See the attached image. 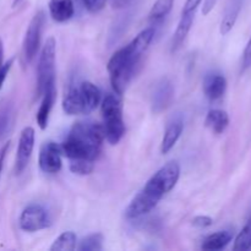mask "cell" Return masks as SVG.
Here are the masks:
<instances>
[{"mask_svg": "<svg viewBox=\"0 0 251 251\" xmlns=\"http://www.w3.org/2000/svg\"><path fill=\"white\" fill-rule=\"evenodd\" d=\"M154 38V28L147 27L140 32L127 46L115 51L108 61L110 85L118 96H122L131 82L145 53Z\"/></svg>", "mask_w": 251, "mask_h": 251, "instance_id": "6da1fadb", "label": "cell"}, {"mask_svg": "<svg viewBox=\"0 0 251 251\" xmlns=\"http://www.w3.org/2000/svg\"><path fill=\"white\" fill-rule=\"evenodd\" d=\"M179 178L180 166L176 161H171L161 167L132 199L125 210V217L127 220H136L151 212L159 201L176 188Z\"/></svg>", "mask_w": 251, "mask_h": 251, "instance_id": "7a4b0ae2", "label": "cell"}, {"mask_svg": "<svg viewBox=\"0 0 251 251\" xmlns=\"http://www.w3.org/2000/svg\"><path fill=\"white\" fill-rule=\"evenodd\" d=\"M104 140L103 125L93 122L75 123L66 139L61 142V153L70 161L86 159L95 162L102 151Z\"/></svg>", "mask_w": 251, "mask_h": 251, "instance_id": "3957f363", "label": "cell"}, {"mask_svg": "<svg viewBox=\"0 0 251 251\" xmlns=\"http://www.w3.org/2000/svg\"><path fill=\"white\" fill-rule=\"evenodd\" d=\"M102 100L100 90L90 81L71 86L63 98V110L68 115H87L92 113Z\"/></svg>", "mask_w": 251, "mask_h": 251, "instance_id": "277c9868", "label": "cell"}, {"mask_svg": "<svg viewBox=\"0 0 251 251\" xmlns=\"http://www.w3.org/2000/svg\"><path fill=\"white\" fill-rule=\"evenodd\" d=\"M119 97L118 95H107L100 104L104 139L110 145H117L125 134L123 104Z\"/></svg>", "mask_w": 251, "mask_h": 251, "instance_id": "5b68a950", "label": "cell"}, {"mask_svg": "<svg viewBox=\"0 0 251 251\" xmlns=\"http://www.w3.org/2000/svg\"><path fill=\"white\" fill-rule=\"evenodd\" d=\"M55 55L56 42L53 37H49L39 55L37 68V97H42L48 86L55 83Z\"/></svg>", "mask_w": 251, "mask_h": 251, "instance_id": "8992f818", "label": "cell"}, {"mask_svg": "<svg viewBox=\"0 0 251 251\" xmlns=\"http://www.w3.org/2000/svg\"><path fill=\"white\" fill-rule=\"evenodd\" d=\"M44 21H46V15L43 11H38L32 17L31 22L27 27L24 43H22V54H24V59L27 64L31 63L34 56L37 55V51L41 46Z\"/></svg>", "mask_w": 251, "mask_h": 251, "instance_id": "52a82bcc", "label": "cell"}, {"mask_svg": "<svg viewBox=\"0 0 251 251\" xmlns=\"http://www.w3.org/2000/svg\"><path fill=\"white\" fill-rule=\"evenodd\" d=\"M51 221L49 213L43 206L28 205L20 216V228L25 232L34 233L50 227Z\"/></svg>", "mask_w": 251, "mask_h": 251, "instance_id": "ba28073f", "label": "cell"}, {"mask_svg": "<svg viewBox=\"0 0 251 251\" xmlns=\"http://www.w3.org/2000/svg\"><path fill=\"white\" fill-rule=\"evenodd\" d=\"M34 139H36V132H34L33 127L31 126H26L20 134L16 161H15L16 174H21L28 164L34 149Z\"/></svg>", "mask_w": 251, "mask_h": 251, "instance_id": "9c48e42d", "label": "cell"}, {"mask_svg": "<svg viewBox=\"0 0 251 251\" xmlns=\"http://www.w3.org/2000/svg\"><path fill=\"white\" fill-rule=\"evenodd\" d=\"M39 168L48 174H55L61 169V149L53 141L46 142L41 147L38 157Z\"/></svg>", "mask_w": 251, "mask_h": 251, "instance_id": "30bf717a", "label": "cell"}, {"mask_svg": "<svg viewBox=\"0 0 251 251\" xmlns=\"http://www.w3.org/2000/svg\"><path fill=\"white\" fill-rule=\"evenodd\" d=\"M174 97V88L168 78H162L152 93L151 104L154 113H161L171 105Z\"/></svg>", "mask_w": 251, "mask_h": 251, "instance_id": "8fae6325", "label": "cell"}, {"mask_svg": "<svg viewBox=\"0 0 251 251\" xmlns=\"http://www.w3.org/2000/svg\"><path fill=\"white\" fill-rule=\"evenodd\" d=\"M56 100V87L55 83H51L50 86H48L44 93L42 95V102L39 105V109L37 112V124L41 127L42 130L47 129L49 122V115H50L51 109H53V105L55 103Z\"/></svg>", "mask_w": 251, "mask_h": 251, "instance_id": "7c38bea8", "label": "cell"}, {"mask_svg": "<svg viewBox=\"0 0 251 251\" xmlns=\"http://www.w3.org/2000/svg\"><path fill=\"white\" fill-rule=\"evenodd\" d=\"M227 80L221 74H211L203 81V93L210 100H217L225 96Z\"/></svg>", "mask_w": 251, "mask_h": 251, "instance_id": "4fadbf2b", "label": "cell"}, {"mask_svg": "<svg viewBox=\"0 0 251 251\" xmlns=\"http://www.w3.org/2000/svg\"><path fill=\"white\" fill-rule=\"evenodd\" d=\"M48 9L51 19L59 24L69 21L75 14L73 0H49Z\"/></svg>", "mask_w": 251, "mask_h": 251, "instance_id": "5bb4252c", "label": "cell"}, {"mask_svg": "<svg viewBox=\"0 0 251 251\" xmlns=\"http://www.w3.org/2000/svg\"><path fill=\"white\" fill-rule=\"evenodd\" d=\"M184 124L181 119H176L167 126L164 131L163 139L161 142V152L163 154L168 153L176 145L178 140L180 139L181 132H183Z\"/></svg>", "mask_w": 251, "mask_h": 251, "instance_id": "9a60e30c", "label": "cell"}, {"mask_svg": "<svg viewBox=\"0 0 251 251\" xmlns=\"http://www.w3.org/2000/svg\"><path fill=\"white\" fill-rule=\"evenodd\" d=\"M205 125L215 134H223L229 125V115L226 110L211 109L206 115Z\"/></svg>", "mask_w": 251, "mask_h": 251, "instance_id": "2e32d148", "label": "cell"}, {"mask_svg": "<svg viewBox=\"0 0 251 251\" xmlns=\"http://www.w3.org/2000/svg\"><path fill=\"white\" fill-rule=\"evenodd\" d=\"M195 16L193 15H181L180 20H179L178 27H176V32L173 34V39H172V51H178L181 48L183 43L185 42L186 37H188L189 32H190L191 26Z\"/></svg>", "mask_w": 251, "mask_h": 251, "instance_id": "e0dca14e", "label": "cell"}, {"mask_svg": "<svg viewBox=\"0 0 251 251\" xmlns=\"http://www.w3.org/2000/svg\"><path fill=\"white\" fill-rule=\"evenodd\" d=\"M233 239V233L230 230H220L213 234H210L208 237L205 238L202 242L203 250H210V251H217L222 250L232 242Z\"/></svg>", "mask_w": 251, "mask_h": 251, "instance_id": "ac0fdd59", "label": "cell"}, {"mask_svg": "<svg viewBox=\"0 0 251 251\" xmlns=\"http://www.w3.org/2000/svg\"><path fill=\"white\" fill-rule=\"evenodd\" d=\"M240 9H242V0H232V2L228 5L225 17L221 22L220 32L222 36H226V34L232 31L235 22H237L238 16H239Z\"/></svg>", "mask_w": 251, "mask_h": 251, "instance_id": "d6986e66", "label": "cell"}, {"mask_svg": "<svg viewBox=\"0 0 251 251\" xmlns=\"http://www.w3.org/2000/svg\"><path fill=\"white\" fill-rule=\"evenodd\" d=\"M76 242L77 238L76 234L71 230L64 232L56 238L51 244L50 250L51 251H74L76 249Z\"/></svg>", "mask_w": 251, "mask_h": 251, "instance_id": "ffe728a7", "label": "cell"}, {"mask_svg": "<svg viewBox=\"0 0 251 251\" xmlns=\"http://www.w3.org/2000/svg\"><path fill=\"white\" fill-rule=\"evenodd\" d=\"M174 5V0H156L150 10L149 19L150 21L158 22L163 20L164 17L168 16L169 12L172 11Z\"/></svg>", "mask_w": 251, "mask_h": 251, "instance_id": "44dd1931", "label": "cell"}, {"mask_svg": "<svg viewBox=\"0 0 251 251\" xmlns=\"http://www.w3.org/2000/svg\"><path fill=\"white\" fill-rule=\"evenodd\" d=\"M251 249V220L243 227L239 234L237 235L233 245V250L245 251Z\"/></svg>", "mask_w": 251, "mask_h": 251, "instance_id": "7402d4cb", "label": "cell"}, {"mask_svg": "<svg viewBox=\"0 0 251 251\" xmlns=\"http://www.w3.org/2000/svg\"><path fill=\"white\" fill-rule=\"evenodd\" d=\"M80 251H97L103 249V235L100 233H95L83 238L77 247Z\"/></svg>", "mask_w": 251, "mask_h": 251, "instance_id": "603a6c76", "label": "cell"}, {"mask_svg": "<svg viewBox=\"0 0 251 251\" xmlns=\"http://www.w3.org/2000/svg\"><path fill=\"white\" fill-rule=\"evenodd\" d=\"M70 171L74 174L77 176H88L95 169V164L92 161H86V159H75V161H70V166H69Z\"/></svg>", "mask_w": 251, "mask_h": 251, "instance_id": "cb8c5ba5", "label": "cell"}, {"mask_svg": "<svg viewBox=\"0 0 251 251\" xmlns=\"http://www.w3.org/2000/svg\"><path fill=\"white\" fill-rule=\"evenodd\" d=\"M12 124V113L9 108H0V140L6 135Z\"/></svg>", "mask_w": 251, "mask_h": 251, "instance_id": "d4e9b609", "label": "cell"}, {"mask_svg": "<svg viewBox=\"0 0 251 251\" xmlns=\"http://www.w3.org/2000/svg\"><path fill=\"white\" fill-rule=\"evenodd\" d=\"M12 63H14V59H10L6 63H4V44H2L1 39H0V90H1L5 80H6L7 75H9Z\"/></svg>", "mask_w": 251, "mask_h": 251, "instance_id": "484cf974", "label": "cell"}, {"mask_svg": "<svg viewBox=\"0 0 251 251\" xmlns=\"http://www.w3.org/2000/svg\"><path fill=\"white\" fill-rule=\"evenodd\" d=\"M107 1L108 0H82L86 9H87L90 12H92V14L100 12V10L105 6Z\"/></svg>", "mask_w": 251, "mask_h": 251, "instance_id": "4316f807", "label": "cell"}, {"mask_svg": "<svg viewBox=\"0 0 251 251\" xmlns=\"http://www.w3.org/2000/svg\"><path fill=\"white\" fill-rule=\"evenodd\" d=\"M201 2H202V0H186L181 15H193V16H195L198 7L200 6Z\"/></svg>", "mask_w": 251, "mask_h": 251, "instance_id": "83f0119b", "label": "cell"}, {"mask_svg": "<svg viewBox=\"0 0 251 251\" xmlns=\"http://www.w3.org/2000/svg\"><path fill=\"white\" fill-rule=\"evenodd\" d=\"M193 225L198 228H207L213 225V220L208 216H196L193 220Z\"/></svg>", "mask_w": 251, "mask_h": 251, "instance_id": "f1b7e54d", "label": "cell"}, {"mask_svg": "<svg viewBox=\"0 0 251 251\" xmlns=\"http://www.w3.org/2000/svg\"><path fill=\"white\" fill-rule=\"evenodd\" d=\"M251 66V38L248 42L243 53V69H249Z\"/></svg>", "mask_w": 251, "mask_h": 251, "instance_id": "f546056e", "label": "cell"}, {"mask_svg": "<svg viewBox=\"0 0 251 251\" xmlns=\"http://www.w3.org/2000/svg\"><path fill=\"white\" fill-rule=\"evenodd\" d=\"M9 149H10V142L4 144L1 146V149H0V176H1L2 166H4V161L5 158H6V154L7 152H9Z\"/></svg>", "mask_w": 251, "mask_h": 251, "instance_id": "4dcf8cb0", "label": "cell"}, {"mask_svg": "<svg viewBox=\"0 0 251 251\" xmlns=\"http://www.w3.org/2000/svg\"><path fill=\"white\" fill-rule=\"evenodd\" d=\"M130 1H131V0H114V5H117L118 7H122L125 6L126 4H129Z\"/></svg>", "mask_w": 251, "mask_h": 251, "instance_id": "1f68e13d", "label": "cell"}, {"mask_svg": "<svg viewBox=\"0 0 251 251\" xmlns=\"http://www.w3.org/2000/svg\"><path fill=\"white\" fill-rule=\"evenodd\" d=\"M22 1H24V0H14V2H12V6H14V7H16L17 5H19V4H21Z\"/></svg>", "mask_w": 251, "mask_h": 251, "instance_id": "d6a6232c", "label": "cell"}]
</instances>
